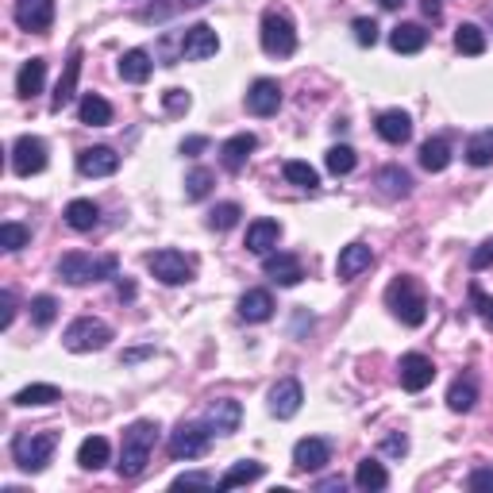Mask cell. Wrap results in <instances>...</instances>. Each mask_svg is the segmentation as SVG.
I'll return each instance as SVG.
<instances>
[{"label": "cell", "instance_id": "obj_1", "mask_svg": "<svg viewBox=\"0 0 493 493\" xmlns=\"http://www.w3.org/2000/svg\"><path fill=\"white\" fill-rule=\"evenodd\" d=\"M154 443H158V424H154V420H135V424H127L124 428V443H120V462H116L120 478H139L143 470H147Z\"/></svg>", "mask_w": 493, "mask_h": 493}, {"label": "cell", "instance_id": "obj_2", "mask_svg": "<svg viewBox=\"0 0 493 493\" xmlns=\"http://www.w3.org/2000/svg\"><path fill=\"white\" fill-rule=\"evenodd\" d=\"M386 304H389V312L409 328H420L428 321V297H424V289H420V282L413 278V274H397V278L389 282Z\"/></svg>", "mask_w": 493, "mask_h": 493}, {"label": "cell", "instance_id": "obj_3", "mask_svg": "<svg viewBox=\"0 0 493 493\" xmlns=\"http://www.w3.org/2000/svg\"><path fill=\"white\" fill-rule=\"evenodd\" d=\"M120 274V258L116 255H85V251H70L58 258V278L70 285H89V282H105Z\"/></svg>", "mask_w": 493, "mask_h": 493}, {"label": "cell", "instance_id": "obj_4", "mask_svg": "<svg viewBox=\"0 0 493 493\" xmlns=\"http://www.w3.org/2000/svg\"><path fill=\"white\" fill-rule=\"evenodd\" d=\"M54 447H58V432H20L12 440V459H16L20 470L39 474V470H47Z\"/></svg>", "mask_w": 493, "mask_h": 493}, {"label": "cell", "instance_id": "obj_5", "mask_svg": "<svg viewBox=\"0 0 493 493\" xmlns=\"http://www.w3.org/2000/svg\"><path fill=\"white\" fill-rule=\"evenodd\" d=\"M62 343H66V351H74V355L105 351V347L112 343V328L105 321H93V316H78V321L66 328Z\"/></svg>", "mask_w": 493, "mask_h": 493}, {"label": "cell", "instance_id": "obj_6", "mask_svg": "<svg viewBox=\"0 0 493 493\" xmlns=\"http://www.w3.org/2000/svg\"><path fill=\"white\" fill-rule=\"evenodd\" d=\"M258 39H263V51L270 58H289L297 51V27L278 8H270L263 16V32H258Z\"/></svg>", "mask_w": 493, "mask_h": 493}, {"label": "cell", "instance_id": "obj_7", "mask_svg": "<svg viewBox=\"0 0 493 493\" xmlns=\"http://www.w3.org/2000/svg\"><path fill=\"white\" fill-rule=\"evenodd\" d=\"M212 436L216 432L205 424V420H197V424H178L170 432V443H166V451H170V459H200V455H209V443H212Z\"/></svg>", "mask_w": 493, "mask_h": 493}, {"label": "cell", "instance_id": "obj_8", "mask_svg": "<svg viewBox=\"0 0 493 493\" xmlns=\"http://www.w3.org/2000/svg\"><path fill=\"white\" fill-rule=\"evenodd\" d=\"M147 270L154 274L163 285H185V282H193V274H197V263L190 255H181V251H154L147 255Z\"/></svg>", "mask_w": 493, "mask_h": 493}, {"label": "cell", "instance_id": "obj_9", "mask_svg": "<svg viewBox=\"0 0 493 493\" xmlns=\"http://www.w3.org/2000/svg\"><path fill=\"white\" fill-rule=\"evenodd\" d=\"M220 51V35L209 23H193L185 27V35L178 39V62H205Z\"/></svg>", "mask_w": 493, "mask_h": 493}, {"label": "cell", "instance_id": "obj_10", "mask_svg": "<svg viewBox=\"0 0 493 493\" xmlns=\"http://www.w3.org/2000/svg\"><path fill=\"white\" fill-rule=\"evenodd\" d=\"M12 170L20 178H32V173H42L47 170V143L39 135H20L12 143Z\"/></svg>", "mask_w": 493, "mask_h": 493}, {"label": "cell", "instance_id": "obj_11", "mask_svg": "<svg viewBox=\"0 0 493 493\" xmlns=\"http://www.w3.org/2000/svg\"><path fill=\"white\" fill-rule=\"evenodd\" d=\"M243 105H246V112H251V116H263V120H266V116H274L282 108V85L274 78H258L251 89H246Z\"/></svg>", "mask_w": 493, "mask_h": 493}, {"label": "cell", "instance_id": "obj_12", "mask_svg": "<svg viewBox=\"0 0 493 493\" xmlns=\"http://www.w3.org/2000/svg\"><path fill=\"white\" fill-rule=\"evenodd\" d=\"M12 16H16V23L23 27V32L42 35L54 23V0H16Z\"/></svg>", "mask_w": 493, "mask_h": 493}, {"label": "cell", "instance_id": "obj_13", "mask_svg": "<svg viewBox=\"0 0 493 493\" xmlns=\"http://www.w3.org/2000/svg\"><path fill=\"white\" fill-rule=\"evenodd\" d=\"M401 386L409 389V394H420V389H428L432 378H436V367H432V358L428 355H420V351H409V355H401Z\"/></svg>", "mask_w": 493, "mask_h": 493}, {"label": "cell", "instance_id": "obj_14", "mask_svg": "<svg viewBox=\"0 0 493 493\" xmlns=\"http://www.w3.org/2000/svg\"><path fill=\"white\" fill-rule=\"evenodd\" d=\"M263 274L274 282V285H297L304 278V266H301V258L297 255H289V251H278V255H263Z\"/></svg>", "mask_w": 493, "mask_h": 493}, {"label": "cell", "instance_id": "obj_15", "mask_svg": "<svg viewBox=\"0 0 493 493\" xmlns=\"http://www.w3.org/2000/svg\"><path fill=\"white\" fill-rule=\"evenodd\" d=\"M328 462H331V447H328V440H316V436L297 440V447H293V467H297L301 474L324 470Z\"/></svg>", "mask_w": 493, "mask_h": 493}, {"label": "cell", "instance_id": "obj_16", "mask_svg": "<svg viewBox=\"0 0 493 493\" xmlns=\"http://www.w3.org/2000/svg\"><path fill=\"white\" fill-rule=\"evenodd\" d=\"M239 420H243V405L236 397L212 401L209 413H205V424L216 432V436H231V432H239Z\"/></svg>", "mask_w": 493, "mask_h": 493}, {"label": "cell", "instance_id": "obj_17", "mask_svg": "<svg viewBox=\"0 0 493 493\" xmlns=\"http://www.w3.org/2000/svg\"><path fill=\"white\" fill-rule=\"evenodd\" d=\"M301 401H304V389L297 378H282L270 389V413L278 420H293L301 413Z\"/></svg>", "mask_w": 493, "mask_h": 493}, {"label": "cell", "instance_id": "obj_18", "mask_svg": "<svg viewBox=\"0 0 493 493\" xmlns=\"http://www.w3.org/2000/svg\"><path fill=\"white\" fill-rule=\"evenodd\" d=\"M78 170L85 178H112V173L120 170V154L112 147H85V151H78Z\"/></svg>", "mask_w": 493, "mask_h": 493}, {"label": "cell", "instance_id": "obj_19", "mask_svg": "<svg viewBox=\"0 0 493 493\" xmlns=\"http://www.w3.org/2000/svg\"><path fill=\"white\" fill-rule=\"evenodd\" d=\"M78 78H81V51H74V54L66 58V70H62V78H58L54 93H51V112H62L66 105H74V97H78Z\"/></svg>", "mask_w": 493, "mask_h": 493}, {"label": "cell", "instance_id": "obj_20", "mask_svg": "<svg viewBox=\"0 0 493 493\" xmlns=\"http://www.w3.org/2000/svg\"><path fill=\"white\" fill-rule=\"evenodd\" d=\"M370 263H374V251L367 243H347L340 251V258H336V278L340 282H355L362 270H370Z\"/></svg>", "mask_w": 493, "mask_h": 493}, {"label": "cell", "instance_id": "obj_21", "mask_svg": "<svg viewBox=\"0 0 493 493\" xmlns=\"http://www.w3.org/2000/svg\"><path fill=\"white\" fill-rule=\"evenodd\" d=\"M251 151H258V135L251 132H239V135H231L224 147H220V163L228 173H239L246 166V158H251Z\"/></svg>", "mask_w": 493, "mask_h": 493}, {"label": "cell", "instance_id": "obj_22", "mask_svg": "<svg viewBox=\"0 0 493 493\" xmlns=\"http://www.w3.org/2000/svg\"><path fill=\"white\" fill-rule=\"evenodd\" d=\"M374 127H378V135L386 143H394V147H401V143L413 139V120H409V112H401V108H386Z\"/></svg>", "mask_w": 493, "mask_h": 493}, {"label": "cell", "instance_id": "obj_23", "mask_svg": "<svg viewBox=\"0 0 493 493\" xmlns=\"http://www.w3.org/2000/svg\"><path fill=\"white\" fill-rule=\"evenodd\" d=\"M278 239H282V224L278 220H255L251 228H246V251L251 255H270L274 246H278Z\"/></svg>", "mask_w": 493, "mask_h": 493}, {"label": "cell", "instance_id": "obj_24", "mask_svg": "<svg viewBox=\"0 0 493 493\" xmlns=\"http://www.w3.org/2000/svg\"><path fill=\"white\" fill-rule=\"evenodd\" d=\"M239 316L246 324H263L274 316V297L270 289H246V293L239 297Z\"/></svg>", "mask_w": 493, "mask_h": 493}, {"label": "cell", "instance_id": "obj_25", "mask_svg": "<svg viewBox=\"0 0 493 493\" xmlns=\"http://www.w3.org/2000/svg\"><path fill=\"white\" fill-rule=\"evenodd\" d=\"M120 78L127 81V85H143L151 78V70H154V62H151V51H143V47H135V51H124L120 54Z\"/></svg>", "mask_w": 493, "mask_h": 493}, {"label": "cell", "instance_id": "obj_26", "mask_svg": "<svg viewBox=\"0 0 493 493\" xmlns=\"http://www.w3.org/2000/svg\"><path fill=\"white\" fill-rule=\"evenodd\" d=\"M42 85H47V58H32V62H23L20 74H16V93L23 100H32V97L42 93Z\"/></svg>", "mask_w": 493, "mask_h": 493}, {"label": "cell", "instance_id": "obj_27", "mask_svg": "<svg viewBox=\"0 0 493 493\" xmlns=\"http://www.w3.org/2000/svg\"><path fill=\"white\" fill-rule=\"evenodd\" d=\"M389 47L397 54H420L428 47V32L420 23H397L394 32H389Z\"/></svg>", "mask_w": 493, "mask_h": 493}, {"label": "cell", "instance_id": "obj_28", "mask_svg": "<svg viewBox=\"0 0 493 493\" xmlns=\"http://www.w3.org/2000/svg\"><path fill=\"white\" fill-rule=\"evenodd\" d=\"M478 401V378L474 374H459V378L451 382V389H447V409L451 413H470Z\"/></svg>", "mask_w": 493, "mask_h": 493}, {"label": "cell", "instance_id": "obj_29", "mask_svg": "<svg viewBox=\"0 0 493 493\" xmlns=\"http://www.w3.org/2000/svg\"><path fill=\"white\" fill-rule=\"evenodd\" d=\"M108 459H112V447L105 436L81 440V447H78V467L81 470H100V467H108Z\"/></svg>", "mask_w": 493, "mask_h": 493}, {"label": "cell", "instance_id": "obj_30", "mask_svg": "<svg viewBox=\"0 0 493 493\" xmlns=\"http://www.w3.org/2000/svg\"><path fill=\"white\" fill-rule=\"evenodd\" d=\"M263 474H266V467H263V462H258V459H239L236 467H231V470H228V474H224L216 486H220V489H239V486H251V482H258V478H263Z\"/></svg>", "mask_w": 493, "mask_h": 493}, {"label": "cell", "instance_id": "obj_31", "mask_svg": "<svg viewBox=\"0 0 493 493\" xmlns=\"http://www.w3.org/2000/svg\"><path fill=\"white\" fill-rule=\"evenodd\" d=\"M78 116H81L85 127H108L112 124V105L105 97H97V93H85L81 105H78Z\"/></svg>", "mask_w": 493, "mask_h": 493}, {"label": "cell", "instance_id": "obj_32", "mask_svg": "<svg viewBox=\"0 0 493 493\" xmlns=\"http://www.w3.org/2000/svg\"><path fill=\"white\" fill-rule=\"evenodd\" d=\"M66 224L74 228V231H93V228L100 224V209H97V200H85V197L70 200V205H66Z\"/></svg>", "mask_w": 493, "mask_h": 493}, {"label": "cell", "instance_id": "obj_33", "mask_svg": "<svg viewBox=\"0 0 493 493\" xmlns=\"http://www.w3.org/2000/svg\"><path fill=\"white\" fill-rule=\"evenodd\" d=\"M197 5H205V0H154V5H147L139 12V23H163V20H170V16H178V12H185V8H197Z\"/></svg>", "mask_w": 493, "mask_h": 493}, {"label": "cell", "instance_id": "obj_34", "mask_svg": "<svg viewBox=\"0 0 493 493\" xmlns=\"http://www.w3.org/2000/svg\"><path fill=\"white\" fill-rule=\"evenodd\" d=\"M378 190H382L386 197H394V200L409 197V193H413L409 170H401V166H382V170H378Z\"/></svg>", "mask_w": 493, "mask_h": 493}, {"label": "cell", "instance_id": "obj_35", "mask_svg": "<svg viewBox=\"0 0 493 493\" xmlns=\"http://www.w3.org/2000/svg\"><path fill=\"white\" fill-rule=\"evenodd\" d=\"M12 401H16L20 409H39V405H54V401H62V389L51 386V382H35V386H23Z\"/></svg>", "mask_w": 493, "mask_h": 493}, {"label": "cell", "instance_id": "obj_36", "mask_svg": "<svg viewBox=\"0 0 493 493\" xmlns=\"http://www.w3.org/2000/svg\"><path fill=\"white\" fill-rule=\"evenodd\" d=\"M420 166H424L428 173H443L447 166H451V143H447V139H428L424 147H420Z\"/></svg>", "mask_w": 493, "mask_h": 493}, {"label": "cell", "instance_id": "obj_37", "mask_svg": "<svg viewBox=\"0 0 493 493\" xmlns=\"http://www.w3.org/2000/svg\"><path fill=\"white\" fill-rule=\"evenodd\" d=\"M355 486L367 489V493H378V489L389 486V474H386V467H382L378 459H362L358 470H355Z\"/></svg>", "mask_w": 493, "mask_h": 493}, {"label": "cell", "instance_id": "obj_38", "mask_svg": "<svg viewBox=\"0 0 493 493\" xmlns=\"http://www.w3.org/2000/svg\"><path fill=\"white\" fill-rule=\"evenodd\" d=\"M282 173H285L289 185H297V190H309V193L321 190V173H316L309 163H297V158H289V163L282 166Z\"/></svg>", "mask_w": 493, "mask_h": 493}, {"label": "cell", "instance_id": "obj_39", "mask_svg": "<svg viewBox=\"0 0 493 493\" xmlns=\"http://www.w3.org/2000/svg\"><path fill=\"white\" fill-rule=\"evenodd\" d=\"M455 51L459 54H486V32L478 23H459V32H455Z\"/></svg>", "mask_w": 493, "mask_h": 493}, {"label": "cell", "instance_id": "obj_40", "mask_svg": "<svg viewBox=\"0 0 493 493\" xmlns=\"http://www.w3.org/2000/svg\"><path fill=\"white\" fill-rule=\"evenodd\" d=\"M467 163L470 166H493V132H478L467 139Z\"/></svg>", "mask_w": 493, "mask_h": 493}, {"label": "cell", "instance_id": "obj_41", "mask_svg": "<svg viewBox=\"0 0 493 493\" xmlns=\"http://www.w3.org/2000/svg\"><path fill=\"white\" fill-rule=\"evenodd\" d=\"M324 166L336 173V178H343V173H351L358 166V154H355V147H347V143H336V147L324 154Z\"/></svg>", "mask_w": 493, "mask_h": 493}, {"label": "cell", "instance_id": "obj_42", "mask_svg": "<svg viewBox=\"0 0 493 493\" xmlns=\"http://www.w3.org/2000/svg\"><path fill=\"white\" fill-rule=\"evenodd\" d=\"M32 243V228H23V224H0V251H23V246Z\"/></svg>", "mask_w": 493, "mask_h": 493}, {"label": "cell", "instance_id": "obj_43", "mask_svg": "<svg viewBox=\"0 0 493 493\" xmlns=\"http://www.w3.org/2000/svg\"><path fill=\"white\" fill-rule=\"evenodd\" d=\"M212 185H216V173L205 170V166H197L190 178H185V197H190V200H205L212 193Z\"/></svg>", "mask_w": 493, "mask_h": 493}, {"label": "cell", "instance_id": "obj_44", "mask_svg": "<svg viewBox=\"0 0 493 493\" xmlns=\"http://www.w3.org/2000/svg\"><path fill=\"white\" fill-rule=\"evenodd\" d=\"M239 216H243V209L236 205V200H224V205H216V209L209 212V228H212V231H228V228L239 224Z\"/></svg>", "mask_w": 493, "mask_h": 493}, {"label": "cell", "instance_id": "obj_45", "mask_svg": "<svg viewBox=\"0 0 493 493\" xmlns=\"http://www.w3.org/2000/svg\"><path fill=\"white\" fill-rule=\"evenodd\" d=\"M27 309H32V324L35 328H47V324H54V316H58V301L51 293H42V297H35L32 304H27Z\"/></svg>", "mask_w": 493, "mask_h": 493}, {"label": "cell", "instance_id": "obj_46", "mask_svg": "<svg viewBox=\"0 0 493 493\" xmlns=\"http://www.w3.org/2000/svg\"><path fill=\"white\" fill-rule=\"evenodd\" d=\"M193 486L212 489V486H216V478H212L209 470H185V474L173 478V489H193Z\"/></svg>", "mask_w": 493, "mask_h": 493}, {"label": "cell", "instance_id": "obj_47", "mask_svg": "<svg viewBox=\"0 0 493 493\" xmlns=\"http://www.w3.org/2000/svg\"><path fill=\"white\" fill-rule=\"evenodd\" d=\"M351 32H355V42H358V47H374V42H378V23L367 20V16H358V20L351 23Z\"/></svg>", "mask_w": 493, "mask_h": 493}, {"label": "cell", "instance_id": "obj_48", "mask_svg": "<svg viewBox=\"0 0 493 493\" xmlns=\"http://www.w3.org/2000/svg\"><path fill=\"white\" fill-rule=\"evenodd\" d=\"M470 304H474V312L486 321V328L493 331V297L482 293V285H470Z\"/></svg>", "mask_w": 493, "mask_h": 493}, {"label": "cell", "instance_id": "obj_49", "mask_svg": "<svg viewBox=\"0 0 493 493\" xmlns=\"http://www.w3.org/2000/svg\"><path fill=\"white\" fill-rule=\"evenodd\" d=\"M190 105H193V97L185 93V89H166V93H163V108H166V112H173V116L190 112Z\"/></svg>", "mask_w": 493, "mask_h": 493}, {"label": "cell", "instance_id": "obj_50", "mask_svg": "<svg viewBox=\"0 0 493 493\" xmlns=\"http://www.w3.org/2000/svg\"><path fill=\"white\" fill-rule=\"evenodd\" d=\"M382 451H386V455H394V459L409 455V436H405V432H389V436L382 440Z\"/></svg>", "mask_w": 493, "mask_h": 493}, {"label": "cell", "instance_id": "obj_51", "mask_svg": "<svg viewBox=\"0 0 493 493\" xmlns=\"http://www.w3.org/2000/svg\"><path fill=\"white\" fill-rule=\"evenodd\" d=\"M493 266V239H486L482 246H474L470 251V270L478 274V270H489Z\"/></svg>", "mask_w": 493, "mask_h": 493}, {"label": "cell", "instance_id": "obj_52", "mask_svg": "<svg viewBox=\"0 0 493 493\" xmlns=\"http://www.w3.org/2000/svg\"><path fill=\"white\" fill-rule=\"evenodd\" d=\"M467 489H493V467H478V470H470Z\"/></svg>", "mask_w": 493, "mask_h": 493}, {"label": "cell", "instance_id": "obj_53", "mask_svg": "<svg viewBox=\"0 0 493 493\" xmlns=\"http://www.w3.org/2000/svg\"><path fill=\"white\" fill-rule=\"evenodd\" d=\"M0 328H12V321H16V297H12V289H5V293H0Z\"/></svg>", "mask_w": 493, "mask_h": 493}, {"label": "cell", "instance_id": "obj_54", "mask_svg": "<svg viewBox=\"0 0 493 493\" xmlns=\"http://www.w3.org/2000/svg\"><path fill=\"white\" fill-rule=\"evenodd\" d=\"M205 147H209V139H205V135H190V139H185V143H181V154H190V158H197V154H200V151H205Z\"/></svg>", "mask_w": 493, "mask_h": 493}, {"label": "cell", "instance_id": "obj_55", "mask_svg": "<svg viewBox=\"0 0 493 493\" xmlns=\"http://www.w3.org/2000/svg\"><path fill=\"white\" fill-rule=\"evenodd\" d=\"M316 489H324V493H343V478H321V482H316Z\"/></svg>", "mask_w": 493, "mask_h": 493}, {"label": "cell", "instance_id": "obj_56", "mask_svg": "<svg viewBox=\"0 0 493 493\" xmlns=\"http://www.w3.org/2000/svg\"><path fill=\"white\" fill-rule=\"evenodd\" d=\"M147 355H154V347H135V351H124V362H139Z\"/></svg>", "mask_w": 493, "mask_h": 493}, {"label": "cell", "instance_id": "obj_57", "mask_svg": "<svg viewBox=\"0 0 493 493\" xmlns=\"http://www.w3.org/2000/svg\"><path fill=\"white\" fill-rule=\"evenodd\" d=\"M420 8H424V16H432V20H440V0H420Z\"/></svg>", "mask_w": 493, "mask_h": 493}, {"label": "cell", "instance_id": "obj_58", "mask_svg": "<svg viewBox=\"0 0 493 493\" xmlns=\"http://www.w3.org/2000/svg\"><path fill=\"white\" fill-rule=\"evenodd\" d=\"M116 293H120V301H135V285L120 278V285H116Z\"/></svg>", "mask_w": 493, "mask_h": 493}, {"label": "cell", "instance_id": "obj_59", "mask_svg": "<svg viewBox=\"0 0 493 493\" xmlns=\"http://www.w3.org/2000/svg\"><path fill=\"white\" fill-rule=\"evenodd\" d=\"M382 8H389V12H394V8H401V0H382Z\"/></svg>", "mask_w": 493, "mask_h": 493}]
</instances>
